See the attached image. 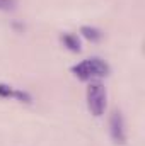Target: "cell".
<instances>
[{"instance_id": "obj_1", "label": "cell", "mask_w": 145, "mask_h": 146, "mask_svg": "<svg viewBox=\"0 0 145 146\" xmlns=\"http://www.w3.org/2000/svg\"><path fill=\"white\" fill-rule=\"evenodd\" d=\"M72 73L82 82H94V80H101L108 76L109 65L99 58H91V60H84L77 63L75 66H72Z\"/></svg>"}, {"instance_id": "obj_2", "label": "cell", "mask_w": 145, "mask_h": 146, "mask_svg": "<svg viewBox=\"0 0 145 146\" xmlns=\"http://www.w3.org/2000/svg\"><path fill=\"white\" fill-rule=\"evenodd\" d=\"M87 107L92 115L99 117L106 109V88L99 80H94L87 87Z\"/></svg>"}, {"instance_id": "obj_3", "label": "cell", "mask_w": 145, "mask_h": 146, "mask_svg": "<svg viewBox=\"0 0 145 146\" xmlns=\"http://www.w3.org/2000/svg\"><path fill=\"white\" fill-rule=\"evenodd\" d=\"M109 131H111V138L114 143L118 145H123L125 139H126V133H125V119L121 115V112L114 110L111 114V119H109Z\"/></svg>"}, {"instance_id": "obj_4", "label": "cell", "mask_w": 145, "mask_h": 146, "mask_svg": "<svg viewBox=\"0 0 145 146\" xmlns=\"http://www.w3.org/2000/svg\"><path fill=\"white\" fill-rule=\"evenodd\" d=\"M62 41H63V44L67 46V49H70L72 53H80V41H79V37L75 36V34H68V33H65L63 36H62Z\"/></svg>"}, {"instance_id": "obj_5", "label": "cell", "mask_w": 145, "mask_h": 146, "mask_svg": "<svg viewBox=\"0 0 145 146\" xmlns=\"http://www.w3.org/2000/svg\"><path fill=\"white\" fill-rule=\"evenodd\" d=\"M80 34L85 37V39H89V41H99L101 37H103V33L99 31V29H96V27H91V26H82L80 27Z\"/></svg>"}, {"instance_id": "obj_6", "label": "cell", "mask_w": 145, "mask_h": 146, "mask_svg": "<svg viewBox=\"0 0 145 146\" xmlns=\"http://www.w3.org/2000/svg\"><path fill=\"white\" fill-rule=\"evenodd\" d=\"M15 0H0V10H14L15 9Z\"/></svg>"}, {"instance_id": "obj_7", "label": "cell", "mask_w": 145, "mask_h": 146, "mask_svg": "<svg viewBox=\"0 0 145 146\" xmlns=\"http://www.w3.org/2000/svg\"><path fill=\"white\" fill-rule=\"evenodd\" d=\"M0 97H14V90L9 85L0 83Z\"/></svg>"}, {"instance_id": "obj_8", "label": "cell", "mask_w": 145, "mask_h": 146, "mask_svg": "<svg viewBox=\"0 0 145 146\" xmlns=\"http://www.w3.org/2000/svg\"><path fill=\"white\" fill-rule=\"evenodd\" d=\"M14 97L19 99L21 102H31V97L26 92H21V90H14Z\"/></svg>"}]
</instances>
